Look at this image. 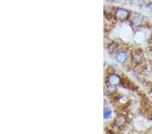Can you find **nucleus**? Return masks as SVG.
<instances>
[{
	"instance_id": "obj_1",
	"label": "nucleus",
	"mask_w": 152,
	"mask_h": 134,
	"mask_svg": "<svg viewBox=\"0 0 152 134\" xmlns=\"http://www.w3.org/2000/svg\"><path fill=\"white\" fill-rule=\"evenodd\" d=\"M130 16L129 12L126 9L119 8L116 9V12H115V18L116 20L119 21H125L129 18Z\"/></svg>"
},
{
	"instance_id": "obj_2",
	"label": "nucleus",
	"mask_w": 152,
	"mask_h": 134,
	"mask_svg": "<svg viewBox=\"0 0 152 134\" xmlns=\"http://www.w3.org/2000/svg\"><path fill=\"white\" fill-rule=\"evenodd\" d=\"M121 77L116 74H112L111 75H110L108 78L109 83L111 85H114V86L118 85L121 83Z\"/></svg>"
},
{
	"instance_id": "obj_3",
	"label": "nucleus",
	"mask_w": 152,
	"mask_h": 134,
	"mask_svg": "<svg viewBox=\"0 0 152 134\" xmlns=\"http://www.w3.org/2000/svg\"><path fill=\"white\" fill-rule=\"evenodd\" d=\"M127 54L126 52H119L116 53V60L118 62L121 63V64H123V63L126 62L127 60Z\"/></svg>"
},
{
	"instance_id": "obj_4",
	"label": "nucleus",
	"mask_w": 152,
	"mask_h": 134,
	"mask_svg": "<svg viewBox=\"0 0 152 134\" xmlns=\"http://www.w3.org/2000/svg\"><path fill=\"white\" fill-rule=\"evenodd\" d=\"M143 16L140 14H136V15H134V17L133 18V23L134 26H139L141 25L142 23H143Z\"/></svg>"
},
{
	"instance_id": "obj_5",
	"label": "nucleus",
	"mask_w": 152,
	"mask_h": 134,
	"mask_svg": "<svg viewBox=\"0 0 152 134\" xmlns=\"http://www.w3.org/2000/svg\"><path fill=\"white\" fill-rule=\"evenodd\" d=\"M142 58H143V57H142V55L141 54V53H136L135 54H134L133 56V60L135 63H137V62L138 63L139 62H141V61L142 60Z\"/></svg>"
},
{
	"instance_id": "obj_6",
	"label": "nucleus",
	"mask_w": 152,
	"mask_h": 134,
	"mask_svg": "<svg viewBox=\"0 0 152 134\" xmlns=\"http://www.w3.org/2000/svg\"><path fill=\"white\" fill-rule=\"evenodd\" d=\"M112 113L111 111L109 108H105L104 109V116L105 119H109L111 117Z\"/></svg>"
},
{
	"instance_id": "obj_7",
	"label": "nucleus",
	"mask_w": 152,
	"mask_h": 134,
	"mask_svg": "<svg viewBox=\"0 0 152 134\" xmlns=\"http://www.w3.org/2000/svg\"><path fill=\"white\" fill-rule=\"evenodd\" d=\"M135 1L139 4H143L147 1V0H135Z\"/></svg>"
},
{
	"instance_id": "obj_8",
	"label": "nucleus",
	"mask_w": 152,
	"mask_h": 134,
	"mask_svg": "<svg viewBox=\"0 0 152 134\" xmlns=\"http://www.w3.org/2000/svg\"><path fill=\"white\" fill-rule=\"evenodd\" d=\"M148 8L152 12V1L149 2V3L148 4Z\"/></svg>"
},
{
	"instance_id": "obj_9",
	"label": "nucleus",
	"mask_w": 152,
	"mask_h": 134,
	"mask_svg": "<svg viewBox=\"0 0 152 134\" xmlns=\"http://www.w3.org/2000/svg\"><path fill=\"white\" fill-rule=\"evenodd\" d=\"M150 42H151V44L152 45V37H151V41H150Z\"/></svg>"
},
{
	"instance_id": "obj_10",
	"label": "nucleus",
	"mask_w": 152,
	"mask_h": 134,
	"mask_svg": "<svg viewBox=\"0 0 152 134\" xmlns=\"http://www.w3.org/2000/svg\"><path fill=\"white\" fill-rule=\"evenodd\" d=\"M117 1H124V0H117Z\"/></svg>"
}]
</instances>
